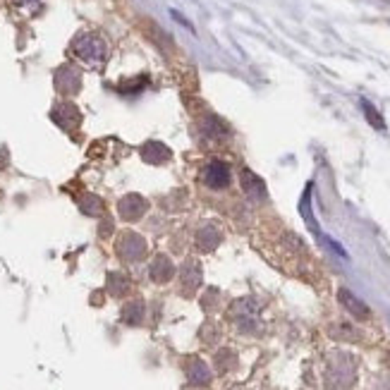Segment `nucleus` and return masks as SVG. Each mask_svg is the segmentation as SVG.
Wrapping results in <instances>:
<instances>
[{"mask_svg": "<svg viewBox=\"0 0 390 390\" xmlns=\"http://www.w3.org/2000/svg\"><path fill=\"white\" fill-rule=\"evenodd\" d=\"M117 254L122 256L125 261H142L147 256V240L137 232H125L117 242Z\"/></svg>", "mask_w": 390, "mask_h": 390, "instance_id": "3", "label": "nucleus"}, {"mask_svg": "<svg viewBox=\"0 0 390 390\" xmlns=\"http://www.w3.org/2000/svg\"><path fill=\"white\" fill-rule=\"evenodd\" d=\"M364 113H367L369 122L374 125L376 130H383V127H386V122H383V117L379 115V113L374 110V105H371V103H364Z\"/></svg>", "mask_w": 390, "mask_h": 390, "instance_id": "15", "label": "nucleus"}, {"mask_svg": "<svg viewBox=\"0 0 390 390\" xmlns=\"http://www.w3.org/2000/svg\"><path fill=\"white\" fill-rule=\"evenodd\" d=\"M122 319L127 321V323H132V326L142 323V319H144V304H142V302H132V304L125 306Z\"/></svg>", "mask_w": 390, "mask_h": 390, "instance_id": "13", "label": "nucleus"}, {"mask_svg": "<svg viewBox=\"0 0 390 390\" xmlns=\"http://www.w3.org/2000/svg\"><path fill=\"white\" fill-rule=\"evenodd\" d=\"M355 374H357V367H355V362H352L350 355L338 352V355L331 357L328 369H326V379H328V383L333 388L350 386V383L355 381Z\"/></svg>", "mask_w": 390, "mask_h": 390, "instance_id": "1", "label": "nucleus"}, {"mask_svg": "<svg viewBox=\"0 0 390 390\" xmlns=\"http://www.w3.org/2000/svg\"><path fill=\"white\" fill-rule=\"evenodd\" d=\"M185 371H187V379H190V383H194V386H206V383L211 381V369L201 360H190Z\"/></svg>", "mask_w": 390, "mask_h": 390, "instance_id": "10", "label": "nucleus"}, {"mask_svg": "<svg viewBox=\"0 0 390 390\" xmlns=\"http://www.w3.org/2000/svg\"><path fill=\"white\" fill-rule=\"evenodd\" d=\"M201 132H204L206 137H211V139H220V137L228 134V125L216 115H209L204 122H201Z\"/></svg>", "mask_w": 390, "mask_h": 390, "instance_id": "12", "label": "nucleus"}, {"mask_svg": "<svg viewBox=\"0 0 390 390\" xmlns=\"http://www.w3.org/2000/svg\"><path fill=\"white\" fill-rule=\"evenodd\" d=\"M230 168L225 161H211L204 166L201 171V182H204L209 190H225L230 185Z\"/></svg>", "mask_w": 390, "mask_h": 390, "instance_id": "2", "label": "nucleus"}, {"mask_svg": "<svg viewBox=\"0 0 390 390\" xmlns=\"http://www.w3.org/2000/svg\"><path fill=\"white\" fill-rule=\"evenodd\" d=\"M240 180H242V190L247 192L251 199H263V197H266V187H263V180L256 178V175L251 171H242Z\"/></svg>", "mask_w": 390, "mask_h": 390, "instance_id": "11", "label": "nucleus"}, {"mask_svg": "<svg viewBox=\"0 0 390 390\" xmlns=\"http://www.w3.org/2000/svg\"><path fill=\"white\" fill-rule=\"evenodd\" d=\"M142 156H144V161L151 163V166H161V163H166L171 159V149L161 142H149V144H144Z\"/></svg>", "mask_w": 390, "mask_h": 390, "instance_id": "7", "label": "nucleus"}, {"mask_svg": "<svg viewBox=\"0 0 390 390\" xmlns=\"http://www.w3.org/2000/svg\"><path fill=\"white\" fill-rule=\"evenodd\" d=\"M149 209V204H147V199L139 197V194H130V197H125L120 201V216L125 220H137V218H142L144 213H147Z\"/></svg>", "mask_w": 390, "mask_h": 390, "instance_id": "5", "label": "nucleus"}, {"mask_svg": "<svg viewBox=\"0 0 390 390\" xmlns=\"http://www.w3.org/2000/svg\"><path fill=\"white\" fill-rule=\"evenodd\" d=\"M201 285V266L197 259H187L182 266V292L194 294L197 287Z\"/></svg>", "mask_w": 390, "mask_h": 390, "instance_id": "4", "label": "nucleus"}, {"mask_svg": "<svg viewBox=\"0 0 390 390\" xmlns=\"http://www.w3.org/2000/svg\"><path fill=\"white\" fill-rule=\"evenodd\" d=\"M223 242V232H220L216 225H204L197 235V247L201 251H213L218 244Z\"/></svg>", "mask_w": 390, "mask_h": 390, "instance_id": "8", "label": "nucleus"}, {"mask_svg": "<svg viewBox=\"0 0 390 390\" xmlns=\"http://www.w3.org/2000/svg\"><path fill=\"white\" fill-rule=\"evenodd\" d=\"M110 285H113V287H110L113 294H122V292L130 287V280L125 278V275H120V273H113V275H110Z\"/></svg>", "mask_w": 390, "mask_h": 390, "instance_id": "14", "label": "nucleus"}, {"mask_svg": "<svg viewBox=\"0 0 390 390\" xmlns=\"http://www.w3.org/2000/svg\"><path fill=\"white\" fill-rule=\"evenodd\" d=\"M149 275H151V280H154V282H168V280H173V275H175L173 261L168 259L166 254H159L154 261H151Z\"/></svg>", "mask_w": 390, "mask_h": 390, "instance_id": "6", "label": "nucleus"}, {"mask_svg": "<svg viewBox=\"0 0 390 390\" xmlns=\"http://www.w3.org/2000/svg\"><path fill=\"white\" fill-rule=\"evenodd\" d=\"M338 299H340V304L352 314V316H357V319H362V321L369 319V306L364 304L362 299H357L350 290H345V287H343V290L338 292Z\"/></svg>", "mask_w": 390, "mask_h": 390, "instance_id": "9", "label": "nucleus"}]
</instances>
